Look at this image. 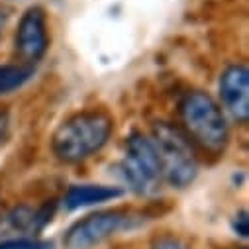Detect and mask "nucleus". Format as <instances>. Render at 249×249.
<instances>
[{
  "instance_id": "obj_1",
  "label": "nucleus",
  "mask_w": 249,
  "mask_h": 249,
  "mask_svg": "<svg viewBox=\"0 0 249 249\" xmlns=\"http://www.w3.org/2000/svg\"><path fill=\"white\" fill-rule=\"evenodd\" d=\"M114 132V118L102 108L81 110L57 126L51 151L63 163H81L98 153Z\"/></svg>"
},
{
  "instance_id": "obj_2",
  "label": "nucleus",
  "mask_w": 249,
  "mask_h": 249,
  "mask_svg": "<svg viewBox=\"0 0 249 249\" xmlns=\"http://www.w3.org/2000/svg\"><path fill=\"white\" fill-rule=\"evenodd\" d=\"M180 130L212 157H220L230 143V126L222 106L204 90L186 92L178 104Z\"/></svg>"
},
{
  "instance_id": "obj_3",
  "label": "nucleus",
  "mask_w": 249,
  "mask_h": 249,
  "mask_svg": "<svg viewBox=\"0 0 249 249\" xmlns=\"http://www.w3.org/2000/svg\"><path fill=\"white\" fill-rule=\"evenodd\" d=\"M163 178L173 189H186L198 175V157L193 142L171 122H155L149 136Z\"/></svg>"
},
{
  "instance_id": "obj_4",
  "label": "nucleus",
  "mask_w": 249,
  "mask_h": 249,
  "mask_svg": "<svg viewBox=\"0 0 249 249\" xmlns=\"http://www.w3.org/2000/svg\"><path fill=\"white\" fill-rule=\"evenodd\" d=\"M142 222L143 218L136 210H128V208L100 210L75 222L67 230L63 245L65 249H92L120 231L138 228Z\"/></svg>"
},
{
  "instance_id": "obj_5",
  "label": "nucleus",
  "mask_w": 249,
  "mask_h": 249,
  "mask_svg": "<svg viewBox=\"0 0 249 249\" xmlns=\"http://www.w3.org/2000/svg\"><path fill=\"white\" fill-rule=\"evenodd\" d=\"M120 169L130 189L138 195L149 196L159 191L163 175L149 136L142 132H132L126 138V151H124Z\"/></svg>"
},
{
  "instance_id": "obj_6",
  "label": "nucleus",
  "mask_w": 249,
  "mask_h": 249,
  "mask_svg": "<svg viewBox=\"0 0 249 249\" xmlns=\"http://www.w3.org/2000/svg\"><path fill=\"white\" fill-rule=\"evenodd\" d=\"M49 49V26L47 14L41 6H30L18 24L14 37V51L22 65L34 67Z\"/></svg>"
},
{
  "instance_id": "obj_7",
  "label": "nucleus",
  "mask_w": 249,
  "mask_h": 249,
  "mask_svg": "<svg viewBox=\"0 0 249 249\" xmlns=\"http://www.w3.org/2000/svg\"><path fill=\"white\" fill-rule=\"evenodd\" d=\"M220 98L228 114L237 124L249 120V69L245 63H235L224 69L220 77Z\"/></svg>"
},
{
  "instance_id": "obj_8",
  "label": "nucleus",
  "mask_w": 249,
  "mask_h": 249,
  "mask_svg": "<svg viewBox=\"0 0 249 249\" xmlns=\"http://www.w3.org/2000/svg\"><path fill=\"white\" fill-rule=\"evenodd\" d=\"M124 195L118 186H108V184H73L67 191L63 204L67 210H79L94 204H102L108 200H116Z\"/></svg>"
},
{
  "instance_id": "obj_9",
  "label": "nucleus",
  "mask_w": 249,
  "mask_h": 249,
  "mask_svg": "<svg viewBox=\"0 0 249 249\" xmlns=\"http://www.w3.org/2000/svg\"><path fill=\"white\" fill-rule=\"evenodd\" d=\"M34 75V67L26 65H0V96L24 87Z\"/></svg>"
},
{
  "instance_id": "obj_10",
  "label": "nucleus",
  "mask_w": 249,
  "mask_h": 249,
  "mask_svg": "<svg viewBox=\"0 0 249 249\" xmlns=\"http://www.w3.org/2000/svg\"><path fill=\"white\" fill-rule=\"evenodd\" d=\"M0 249H53V243L43 241V239H30V237H20V239H6L0 243Z\"/></svg>"
},
{
  "instance_id": "obj_11",
  "label": "nucleus",
  "mask_w": 249,
  "mask_h": 249,
  "mask_svg": "<svg viewBox=\"0 0 249 249\" xmlns=\"http://www.w3.org/2000/svg\"><path fill=\"white\" fill-rule=\"evenodd\" d=\"M151 249H186L184 245H182V241H178L177 237H159L155 243H153V247Z\"/></svg>"
},
{
  "instance_id": "obj_12",
  "label": "nucleus",
  "mask_w": 249,
  "mask_h": 249,
  "mask_svg": "<svg viewBox=\"0 0 249 249\" xmlns=\"http://www.w3.org/2000/svg\"><path fill=\"white\" fill-rule=\"evenodd\" d=\"M233 230H235L241 237H247V231H249V228H247V212H239V216H235V220H233Z\"/></svg>"
},
{
  "instance_id": "obj_13",
  "label": "nucleus",
  "mask_w": 249,
  "mask_h": 249,
  "mask_svg": "<svg viewBox=\"0 0 249 249\" xmlns=\"http://www.w3.org/2000/svg\"><path fill=\"white\" fill-rule=\"evenodd\" d=\"M8 20H10V10L0 6V37H2V34H4V28H6Z\"/></svg>"
}]
</instances>
